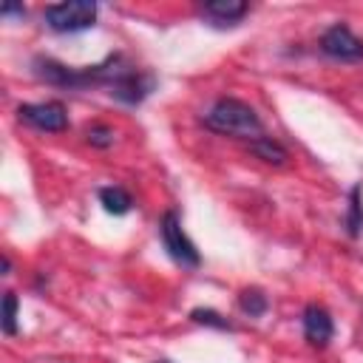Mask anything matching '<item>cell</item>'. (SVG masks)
I'll return each instance as SVG.
<instances>
[{
    "instance_id": "cell-11",
    "label": "cell",
    "mask_w": 363,
    "mask_h": 363,
    "mask_svg": "<svg viewBox=\"0 0 363 363\" xmlns=\"http://www.w3.org/2000/svg\"><path fill=\"white\" fill-rule=\"evenodd\" d=\"M99 201H102L105 213H111V216H125V213H130V207H133L130 193H128L125 187H116V184L99 187Z\"/></svg>"
},
{
    "instance_id": "cell-14",
    "label": "cell",
    "mask_w": 363,
    "mask_h": 363,
    "mask_svg": "<svg viewBox=\"0 0 363 363\" xmlns=\"http://www.w3.org/2000/svg\"><path fill=\"white\" fill-rule=\"evenodd\" d=\"M190 320H193V323H201V326L221 329V332H233V323H230L227 318H221L216 309H204V306H199V309L190 312Z\"/></svg>"
},
{
    "instance_id": "cell-6",
    "label": "cell",
    "mask_w": 363,
    "mask_h": 363,
    "mask_svg": "<svg viewBox=\"0 0 363 363\" xmlns=\"http://www.w3.org/2000/svg\"><path fill=\"white\" fill-rule=\"evenodd\" d=\"M153 88H156V77H153V74H145V71H139L136 65H128V68L111 82L108 94H111L113 99L125 102V105H139V102H145V99L150 96Z\"/></svg>"
},
{
    "instance_id": "cell-4",
    "label": "cell",
    "mask_w": 363,
    "mask_h": 363,
    "mask_svg": "<svg viewBox=\"0 0 363 363\" xmlns=\"http://www.w3.org/2000/svg\"><path fill=\"white\" fill-rule=\"evenodd\" d=\"M159 235H162V244H164L167 255H170L176 264L187 267V269H196V267L201 264V255H199L196 244L187 238V233H184L182 218H179L176 210H167V213L159 218Z\"/></svg>"
},
{
    "instance_id": "cell-7",
    "label": "cell",
    "mask_w": 363,
    "mask_h": 363,
    "mask_svg": "<svg viewBox=\"0 0 363 363\" xmlns=\"http://www.w3.org/2000/svg\"><path fill=\"white\" fill-rule=\"evenodd\" d=\"M20 122L45 130V133H60L68 128V111L62 102H26L17 108Z\"/></svg>"
},
{
    "instance_id": "cell-10",
    "label": "cell",
    "mask_w": 363,
    "mask_h": 363,
    "mask_svg": "<svg viewBox=\"0 0 363 363\" xmlns=\"http://www.w3.org/2000/svg\"><path fill=\"white\" fill-rule=\"evenodd\" d=\"M250 153H252L255 159L267 162V164H275V167L286 164V159H289L286 147H284V145H281L278 139L267 136V133H261L258 139H252V142H250Z\"/></svg>"
},
{
    "instance_id": "cell-13",
    "label": "cell",
    "mask_w": 363,
    "mask_h": 363,
    "mask_svg": "<svg viewBox=\"0 0 363 363\" xmlns=\"http://www.w3.org/2000/svg\"><path fill=\"white\" fill-rule=\"evenodd\" d=\"M238 306H241L244 315H250V318H261V315L267 312L269 301H267V295H264L258 286H247V289H241V295H238Z\"/></svg>"
},
{
    "instance_id": "cell-1",
    "label": "cell",
    "mask_w": 363,
    "mask_h": 363,
    "mask_svg": "<svg viewBox=\"0 0 363 363\" xmlns=\"http://www.w3.org/2000/svg\"><path fill=\"white\" fill-rule=\"evenodd\" d=\"M130 62L122 57V54H111L108 60L96 62V65H85V68H71V65H62L51 57H34L31 62V71L37 79L48 82V85H57V88H94V85H102V88H111V82L128 68Z\"/></svg>"
},
{
    "instance_id": "cell-19",
    "label": "cell",
    "mask_w": 363,
    "mask_h": 363,
    "mask_svg": "<svg viewBox=\"0 0 363 363\" xmlns=\"http://www.w3.org/2000/svg\"><path fill=\"white\" fill-rule=\"evenodd\" d=\"M156 363H167V360H156Z\"/></svg>"
},
{
    "instance_id": "cell-12",
    "label": "cell",
    "mask_w": 363,
    "mask_h": 363,
    "mask_svg": "<svg viewBox=\"0 0 363 363\" xmlns=\"http://www.w3.org/2000/svg\"><path fill=\"white\" fill-rule=\"evenodd\" d=\"M360 196H363V187L354 184L349 190V210H346V218H343V227H346L349 238H357L363 233V201H360Z\"/></svg>"
},
{
    "instance_id": "cell-3",
    "label": "cell",
    "mask_w": 363,
    "mask_h": 363,
    "mask_svg": "<svg viewBox=\"0 0 363 363\" xmlns=\"http://www.w3.org/2000/svg\"><path fill=\"white\" fill-rule=\"evenodd\" d=\"M43 20L51 31L57 34H74V31H85L96 23V3L94 0H65V3H54L45 6Z\"/></svg>"
},
{
    "instance_id": "cell-15",
    "label": "cell",
    "mask_w": 363,
    "mask_h": 363,
    "mask_svg": "<svg viewBox=\"0 0 363 363\" xmlns=\"http://www.w3.org/2000/svg\"><path fill=\"white\" fill-rule=\"evenodd\" d=\"M0 323H3V332L9 337L17 335V295L14 292H3V318H0Z\"/></svg>"
},
{
    "instance_id": "cell-5",
    "label": "cell",
    "mask_w": 363,
    "mask_h": 363,
    "mask_svg": "<svg viewBox=\"0 0 363 363\" xmlns=\"http://www.w3.org/2000/svg\"><path fill=\"white\" fill-rule=\"evenodd\" d=\"M320 51L332 60H340V62H354V60H363V40L346 26V23H335L329 26L323 34H320Z\"/></svg>"
},
{
    "instance_id": "cell-18",
    "label": "cell",
    "mask_w": 363,
    "mask_h": 363,
    "mask_svg": "<svg viewBox=\"0 0 363 363\" xmlns=\"http://www.w3.org/2000/svg\"><path fill=\"white\" fill-rule=\"evenodd\" d=\"M0 264H3V275H9V269H11V261H9V255H3V261H0Z\"/></svg>"
},
{
    "instance_id": "cell-8",
    "label": "cell",
    "mask_w": 363,
    "mask_h": 363,
    "mask_svg": "<svg viewBox=\"0 0 363 363\" xmlns=\"http://www.w3.org/2000/svg\"><path fill=\"white\" fill-rule=\"evenodd\" d=\"M332 335H335L332 315H329L323 306L309 303V306L303 309V337H306V343L315 346V349H323V346H329Z\"/></svg>"
},
{
    "instance_id": "cell-2",
    "label": "cell",
    "mask_w": 363,
    "mask_h": 363,
    "mask_svg": "<svg viewBox=\"0 0 363 363\" xmlns=\"http://www.w3.org/2000/svg\"><path fill=\"white\" fill-rule=\"evenodd\" d=\"M204 128L213 130V133H224V136H238V139H258L264 133V125L255 113L252 105L241 102V99H233V96H221L213 102V108L201 116Z\"/></svg>"
},
{
    "instance_id": "cell-9",
    "label": "cell",
    "mask_w": 363,
    "mask_h": 363,
    "mask_svg": "<svg viewBox=\"0 0 363 363\" xmlns=\"http://www.w3.org/2000/svg\"><path fill=\"white\" fill-rule=\"evenodd\" d=\"M244 0H210L201 6V17L210 20V26H235L247 14Z\"/></svg>"
},
{
    "instance_id": "cell-17",
    "label": "cell",
    "mask_w": 363,
    "mask_h": 363,
    "mask_svg": "<svg viewBox=\"0 0 363 363\" xmlns=\"http://www.w3.org/2000/svg\"><path fill=\"white\" fill-rule=\"evenodd\" d=\"M0 14H3V17H11V14H20V17H23V14H26V9H23L20 3H3V6H0Z\"/></svg>"
},
{
    "instance_id": "cell-16",
    "label": "cell",
    "mask_w": 363,
    "mask_h": 363,
    "mask_svg": "<svg viewBox=\"0 0 363 363\" xmlns=\"http://www.w3.org/2000/svg\"><path fill=\"white\" fill-rule=\"evenodd\" d=\"M113 128L111 125H91L88 130H85V139H88V145L91 147H99V150H105V147H111L113 145Z\"/></svg>"
}]
</instances>
